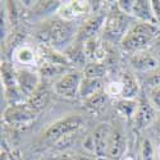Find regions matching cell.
<instances>
[{
	"label": "cell",
	"instance_id": "obj_1",
	"mask_svg": "<svg viewBox=\"0 0 160 160\" xmlns=\"http://www.w3.org/2000/svg\"><path fill=\"white\" fill-rule=\"evenodd\" d=\"M79 23L64 21L58 16H54L46 21L40 22L35 38L38 45H46L59 51H64L69 45L76 41Z\"/></svg>",
	"mask_w": 160,
	"mask_h": 160
},
{
	"label": "cell",
	"instance_id": "obj_2",
	"mask_svg": "<svg viewBox=\"0 0 160 160\" xmlns=\"http://www.w3.org/2000/svg\"><path fill=\"white\" fill-rule=\"evenodd\" d=\"M136 23V19L123 13L118 8L117 2L109 3L108 7V14L104 23V27L101 31V40L109 42V44H119L121 45L122 40L129 31V28Z\"/></svg>",
	"mask_w": 160,
	"mask_h": 160
},
{
	"label": "cell",
	"instance_id": "obj_3",
	"mask_svg": "<svg viewBox=\"0 0 160 160\" xmlns=\"http://www.w3.org/2000/svg\"><path fill=\"white\" fill-rule=\"evenodd\" d=\"M159 37L160 30L158 26L136 21L122 40L121 48L124 52L131 55L138 51L149 50Z\"/></svg>",
	"mask_w": 160,
	"mask_h": 160
},
{
	"label": "cell",
	"instance_id": "obj_4",
	"mask_svg": "<svg viewBox=\"0 0 160 160\" xmlns=\"http://www.w3.org/2000/svg\"><path fill=\"white\" fill-rule=\"evenodd\" d=\"M83 126V118L79 114H69L58 119L42 133V141L48 145H57L64 140L72 137V135L81 129Z\"/></svg>",
	"mask_w": 160,
	"mask_h": 160
},
{
	"label": "cell",
	"instance_id": "obj_5",
	"mask_svg": "<svg viewBox=\"0 0 160 160\" xmlns=\"http://www.w3.org/2000/svg\"><path fill=\"white\" fill-rule=\"evenodd\" d=\"M108 7L109 4H104L100 9L94 10L90 16H87L85 19L79 22L76 41L86 42L88 40L99 37V35H101L104 23L106 19V14H108Z\"/></svg>",
	"mask_w": 160,
	"mask_h": 160
},
{
	"label": "cell",
	"instance_id": "obj_6",
	"mask_svg": "<svg viewBox=\"0 0 160 160\" xmlns=\"http://www.w3.org/2000/svg\"><path fill=\"white\" fill-rule=\"evenodd\" d=\"M83 79V72L71 68L67 71L60 78L52 83V92L64 99H78L79 87Z\"/></svg>",
	"mask_w": 160,
	"mask_h": 160
},
{
	"label": "cell",
	"instance_id": "obj_7",
	"mask_svg": "<svg viewBox=\"0 0 160 160\" xmlns=\"http://www.w3.org/2000/svg\"><path fill=\"white\" fill-rule=\"evenodd\" d=\"M37 115L38 114L30 108L27 102H22L16 105H8V108L3 113V121L8 126L21 127L32 123Z\"/></svg>",
	"mask_w": 160,
	"mask_h": 160
},
{
	"label": "cell",
	"instance_id": "obj_8",
	"mask_svg": "<svg viewBox=\"0 0 160 160\" xmlns=\"http://www.w3.org/2000/svg\"><path fill=\"white\" fill-rule=\"evenodd\" d=\"M94 12V2H85V0H71L63 2L57 16L64 21L77 22L78 19H85Z\"/></svg>",
	"mask_w": 160,
	"mask_h": 160
},
{
	"label": "cell",
	"instance_id": "obj_9",
	"mask_svg": "<svg viewBox=\"0 0 160 160\" xmlns=\"http://www.w3.org/2000/svg\"><path fill=\"white\" fill-rule=\"evenodd\" d=\"M22 5L27 9V19L33 22H42L51 17L57 16V13L63 2H21Z\"/></svg>",
	"mask_w": 160,
	"mask_h": 160
},
{
	"label": "cell",
	"instance_id": "obj_10",
	"mask_svg": "<svg viewBox=\"0 0 160 160\" xmlns=\"http://www.w3.org/2000/svg\"><path fill=\"white\" fill-rule=\"evenodd\" d=\"M129 67L136 74L143 76L146 73H150L158 68H160V62L158 58L151 52V50H143L135 54H131L128 57Z\"/></svg>",
	"mask_w": 160,
	"mask_h": 160
},
{
	"label": "cell",
	"instance_id": "obj_11",
	"mask_svg": "<svg viewBox=\"0 0 160 160\" xmlns=\"http://www.w3.org/2000/svg\"><path fill=\"white\" fill-rule=\"evenodd\" d=\"M12 63L19 65L18 68H30L36 69L40 64V57L37 48H33L28 44H22L12 54Z\"/></svg>",
	"mask_w": 160,
	"mask_h": 160
},
{
	"label": "cell",
	"instance_id": "obj_12",
	"mask_svg": "<svg viewBox=\"0 0 160 160\" xmlns=\"http://www.w3.org/2000/svg\"><path fill=\"white\" fill-rule=\"evenodd\" d=\"M17 83L23 94V96L27 99L32 95V92L38 87L41 83V77H40L38 72L36 69H30V68H17Z\"/></svg>",
	"mask_w": 160,
	"mask_h": 160
},
{
	"label": "cell",
	"instance_id": "obj_13",
	"mask_svg": "<svg viewBox=\"0 0 160 160\" xmlns=\"http://www.w3.org/2000/svg\"><path fill=\"white\" fill-rule=\"evenodd\" d=\"M156 110L152 108V105L148 100V98L141 96L138 98V106H137V112L133 118V124L137 131H143L148 128L155 119Z\"/></svg>",
	"mask_w": 160,
	"mask_h": 160
},
{
	"label": "cell",
	"instance_id": "obj_14",
	"mask_svg": "<svg viewBox=\"0 0 160 160\" xmlns=\"http://www.w3.org/2000/svg\"><path fill=\"white\" fill-rule=\"evenodd\" d=\"M112 127L108 123H100L92 132V142H94V155L98 158H106L108 145L110 138Z\"/></svg>",
	"mask_w": 160,
	"mask_h": 160
},
{
	"label": "cell",
	"instance_id": "obj_15",
	"mask_svg": "<svg viewBox=\"0 0 160 160\" xmlns=\"http://www.w3.org/2000/svg\"><path fill=\"white\" fill-rule=\"evenodd\" d=\"M50 100H51L50 85L48 83V81H44L42 79L41 83L32 92V95L27 99L26 102H27V105L32 110H35L37 114H40L49 105Z\"/></svg>",
	"mask_w": 160,
	"mask_h": 160
},
{
	"label": "cell",
	"instance_id": "obj_16",
	"mask_svg": "<svg viewBox=\"0 0 160 160\" xmlns=\"http://www.w3.org/2000/svg\"><path fill=\"white\" fill-rule=\"evenodd\" d=\"M121 81L123 83V96L122 99L136 100L141 92V82L140 77L132 69H126L121 74Z\"/></svg>",
	"mask_w": 160,
	"mask_h": 160
},
{
	"label": "cell",
	"instance_id": "obj_17",
	"mask_svg": "<svg viewBox=\"0 0 160 160\" xmlns=\"http://www.w3.org/2000/svg\"><path fill=\"white\" fill-rule=\"evenodd\" d=\"M65 58L68 59L69 64L72 65V68L83 71L85 67L87 65V57L85 52V44L83 42H78L74 41L72 45H69L64 51Z\"/></svg>",
	"mask_w": 160,
	"mask_h": 160
},
{
	"label": "cell",
	"instance_id": "obj_18",
	"mask_svg": "<svg viewBox=\"0 0 160 160\" xmlns=\"http://www.w3.org/2000/svg\"><path fill=\"white\" fill-rule=\"evenodd\" d=\"M124 150H126V138H124L123 131L118 127H112L106 158L113 159V160L121 159L123 156Z\"/></svg>",
	"mask_w": 160,
	"mask_h": 160
},
{
	"label": "cell",
	"instance_id": "obj_19",
	"mask_svg": "<svg viewBox=\"0 0 160 160\" xmlns=\"http://www.w3.org/2000/svg\"><path fill=\"white\" fill-rule=\"evenodd\" d=\"M131 16L137 22H145L156 26L152 2H150V0H135Z\"/></svg>",
	"mask_w": 160,
	"mask_h": 160
},
{
	"label": "cell",
	"instance_id": "obj_20",
	"mask_svg": "<svg viewBox=\"0 0 160 160\" xmlns=\"http://www.w3.org/2000/svg\"><path fill=\"white\" fill-rule=\"evenodd\" d=\"M37 51H38L40 62L64 65V67H69V68H72V65L69 64L68 59L65 58L63 51H59L54 48H50V46H46V45H37Z\"/></svg>",
	"mask_w": 160,
	"mask_h": 160
},
{
	"label": "cell",
	"instance_id": "obj_21",
	"mask_svg": "<svg viewBox=\"0 0 160 160\" xmlns=\"http://www.w3.org/2000/svg\"><path fill=\"white\" fill-rule=\"evenodd\" d=\"M71 69L69 67H64V65H58V64H51V63H45V62H40L37 72L44 81H50V79H57L60 78L67 71Z\"/></svg>",
	"mask_w": 160,
	"mask_h": 160
},
{
	"label": "cell",
	"instance_id": "obj_22",
	"mask_svg": "<svg viewBox=\"0 0 160 160\" xmlns=\"http://www.w3.org/2000/svg\"><path fill=\"white\" fill-rule=\"evenodd\" d=\"M105 79H98V78H86L83 77L82 82H81V87H79V94H78V99H81L82 101L87 100L88 98H91L92 95H95L96 92L104 90L105 86Z\"/></svg>",
	"mask_w": 160,
	"mask_h": 160
},
{
	"label": "cell",
	"instance_id": "obj_23",
	"mask_svg": "<svg viewBox=\"0 0 160 160\" xmlns=\"http://www.w3.org/2000/svg\"><path fill=\"white\" fill-rule=\"evenodd\" d=\"M137 106H138V99L136 100H128V99H119L114 100V109L128 121H133L135 114L137 112Z\"/></svg>",
	"mask_w": 160,
	"mask_h": 160
},
{
	"label": "cell",
	"instance_id": "obj_24",
	"mask_svg": "<svg viewBox=\"0 0 160 160\" xmlns=\"http://www.w3.org/2000/svg\"><path fill=\"white\" fill-rule=\"evenodd\" d=\"M82 72H83V77L86 78L105 79L109 73V65H106L105 63L92 62V63H87V65L85 67V69Z\"/></svg>",
	"mask_w": 160,
	"mask_h": 160
},
{
	"label": "cell",
	"instance_id": "obj_25",
	"mask_svg": "<svg viewBox=\"0 0 160 160\" xmlns=\"http://www.w3.org/2000/svg\"><path fill=\"white\" fill-rule=\"evenodd\" d=\"M109 99L110 98L105 94V91L101 90V91L96 92L95 95H92L91 98H88L87 100H85L83 105L91 112H100V110H102L105 108V105L108 104Z\"/></svg>",
	"mask_w": 160,
	"mask_h": 160
},
{
	"label": "cell",
	"instance_id": "obj_26",
	"mask_svg": "<svg viewBox=\"0 0 160 160\" xmlns=\"http://www.w3.org/2000/svg\"><path fill=\"white\" fill-rule=\"evenodd\" d=\"M104 91L110 99H114V100L122 99V96H123V83L121 81V78L106 81L105 86H104Z\"/></svg>",
	"mask_w": 160,
	"mask_h": 160
},
{
	"label": "cell",
	"instance_id": "obj_27",
	"mask_svg": "<svg viewBox=\"0 0 160 160\" xmlns=\"http://www.w3.org/2000/svg\"><path fill=\"white\" fill-rule=\"evenodd\" d=\"M141 82L146 88H159L160 87V68L146 73L143 76H140Z\"/></svg>",
	"mask_w": 160,
	"mask_h": 160
},
{
	"label": "cell",
	"instance_id": "obj_28",
	"mask_svg": "<svg viewBox=\"0 0 160 160\" xmlns=\"http://www.w3.org/2000/svg\"><path fill=\"white\" fill-rule=\"evenodd\" d=\"M156 149L151 140L145 138L141 143V160H155Z\"/></svg>",
	"mask_w": 160,
	"mask_h": 160
},
{
	"label": "cell",
	"instance_id": "obj_29",
	"mask_svg": "<svg viewBox=\"0 0 160 160\" xmlns=\"http://www.w3.org/2000/svg\"><path fill=\"white\" fill-rule=\"evenodd\" d=\"M146 98L156 112H160V87L159 88H146Z\"/></svg>",
	"mask_w": 160,
	"mask_h": 160
},
{
	"label": "cell",
	"instance_id": "obj_30",
	"mask_svg": "<svg viewBox=\"0 0 160 160\" xmlns=\"http://www.w3.org/2000/svg\"><path fill=\"white\" fill-rule=\"evenodd\" d=\"M133 2H135V0H118L117 5H118V8L121 9L123 13L131 16L132 14V8H133Z\"/></svg>",
	"mask_w": 160,
	"mask_h": 160
},
{
	"label": "cell",
	"instance_id": "obj_31",
	"mask_svg": "<svg viewBox=\"0 0 160 160\" xmlns=\"http://www.w3.org/2000/svg\"><path fill=\"white\" fill-rule=\"evenodd\" d=\"M152 8H154V14H155V21L156 26L160 30V0H152Z\"/></svg>",
	"mask_w": 160,
	"mask_h": 160
},
{
	"label": "cell",
	"instance_id": "obj_32",
	"mask_svg": "<svg viewBox=\"0 0 160 160\" xmlns=\"http://www.w3.org/2000/svg\"><path fill=\"white\" fill-rule=\"evenodd\" d=\"M150 50H151V52H152V54L158 58V60L160 62V37L156 40V41H155V44L150 48Z\"/></svg>",
	"mask_w": 160,
	"mask_h": 160
},
{
	"label": "cell",
	"instance_id": "obj_33",
	"mask_svg": "<svg viewBox=\"0 0 160 160\" xmlns=\"http://www.w3.org/2000/svg\"><path fill=\"white\" fill-rule=\"evenodd\" d=\"M156 160H160V145L156 148V158H155Z\"/></svg>",
	"mask_w": 160,
	"mask_h": 160
},
{
	"label": "cell",
	"instance_id": "obj_34",
	"mask_svg": "<svg viewBox=\"0 0 160 160\" xmlns=\"http://www.w3.org/2000/svg\"><path fill=\"white\" fill-rule=\"evenodd\" d=\"M123 160H135V158H133V156H126Z\"/></svg>",
	"mask_w": 160,
	"mask_h": 160
},
{
	"label": "cell",
	"instance_id": "obj_35",
	"mask_svg": "<svg viewBox=\"0 0 160 160\" xmlns=\"http://www.w3.org/2000/svg\"><path fill=\"white\" fill-rule=\"evenodd\" d=\"M155 160H156V159H155Z\"/></svg>",
	"mask_w": 160,
	"mask_h": 160
}]
</instances>
